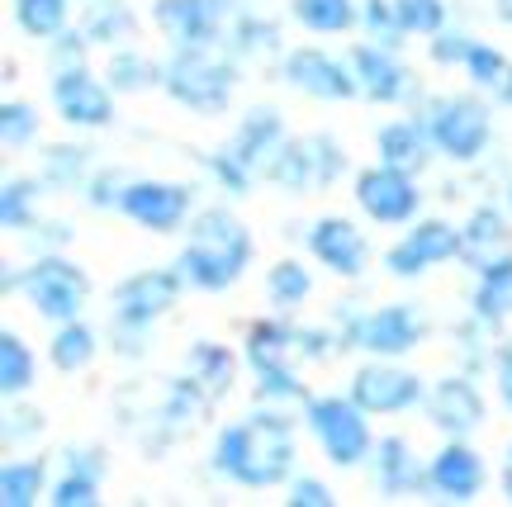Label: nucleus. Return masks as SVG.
Returning a JSON list of instances; mask_svg holds the SVG:
<instances>
[{
	"instance_id": "nucleus-1",
	"label": "nucleus",
	"mask_w": 512,
	"mask_h": 507,
	"mask_svg": "<svg viewBox=\"0 0 512 507\" xmlns=\"http://www.w3.org/2000/svg\"><path fill=\"white\" fill-rule=\"evenodd\" d=\"M214 474H223L238 489H275L285 484L299 460L294 422L280 408H256L242 422H228L214 441Z\"/></svg>"
},
{
	"instance_id": "nucleus-2",
	"label": "nucleus",
	"mask_w": 512,
	"mask_h": 507,
	"mask_svg": "<svg viewBox=\"0 0 512 507\" xmlns=\"http://www.w3.org/2000/svg\"><path fill=\"white\" fill-rule=\"evenodd\" d=\"M252 252H256V242H252V233L242 228V218L214 204V209H200V214L190 218L176 266H181L190 290L223 294L247 275Z\"/></svg>"
},
{
	"instance_id": "nucleus-3",
	"label": "nucleus",
	"mask_w": 512,
	"mask_h": 507,
	"mask_svg": "<svg viewBox=\"0 0 512 507\" xmlns=\"http://www.w3.org/2000/svg\"><path fill=\"white\" fill-rule=\"evenodd\" d=\"M162 91L195 114H223L238 91V53L219 43L171 48L162 62Z\"/></svg>"
},
{
	"instance_id": "nucleus-4",
	"label": "nucleus",
	"mask_w": 512,
	"mask_h": 507,
	"mask_svg": "<svg viewBox=\"0 0 512 507\" xmlns=\"http://www.w3.org/2000/svg\"><path fill=\"white\" fill-rule=\"evenodd\" d=\"M337 342L342 351H366V356H389V361H399L408 351H418L427 342V313L422 304H384V308H370V313H356L351 304H342L337 313Z\"/></svg>"
},
{
	"instance_id": "nucleus-5",
	"label": "nucleus",
	"mask_w": 512,
	"mask_h": 507,
	"mask_svg": "<svg viewBox=\"0 0 512 507\" xmlns=\"http://www.w3.org/2000/svg\"><path fill=\"white\" fill-rule=\"evenodd\" d=\"M294 327L285 318H261L247 327V365L256 375V399L261 403H309V389L294 370Z\"/></svg>"
},
{
	"instance_id": "nucleus-6",
	"label": "nucleus",
	"mask_w": 512,
	"mask_h": 507,
	"mask_svg": "<svg viewBox=\"0 0 512 507\" xmlns=\"http://www.w3.org/2000/svg\"><path fill=\"white\" fill-rule=\"evenodd\" d=\"M422 124L446 162H479L494 143V114L479 95H437L422 105Z\"/></svg>"
},
{
	"instance_id": "nucleus-7",
	"label": "nucleus",
	"mask_w": 512,
	"mask_h": 507,
	"mask_svg": "<svg viewBox=\"0 0 512 507\" xmlns=\"http://www.w3.org/2000/svg\"><path fill=\"white\" fill-rule=\"evenodd\" d=\"M271 185H280L285 195H318L347 176V152L328 133H309V138H285L266 171Z\"/></svg>"
},
{
	"instance_id": "nucleus-8",
	"label": "nucleus",
	"mask_w": 512,
	"mask_h": 507,
	"mask_svg": "<svg viewBox=\"0 0 512 507\" xmlns=\"http://www.w3.org/2000/svg\"><path fill=\"white\" fill-rule=\"evenodd\" d=\"M366 417L370 413L351 394H318V399L304 403V422H309L313 441L337 470H351V465L370 460V451H375Z\"/></svg>"
},
{
	"instance_id": "nucleus-9",
	"label": "nucleus",
	"mask_w": 512,
	"mask_h": 507,
	"mask_svg": "<svg viewBox=\"0 0 512 507\" xmlns=\"http://www.w3.org/2000/svg\"><path fill=\"white\" fill-rule=\"evenodd\" d=\"M19 290L38 318L67 323V318H81V308L91 299V275L62 252H38V261H29V271L19 280Z\"/></svg>"
},
{
	"instance_id": "nucleus-10",
	"label": "nucleus",
	"mask_w": 512,
	"mask_h": 507,
	"mask_svg": "<svg viewBox=\"0 0 512 507\" xmlns=\"http://www.w3.org/2000/svg\"><path fill=\"white\" fill-rule=\"evenodd\" d=\"M347 394L361 403L370 417H394V413H408V408H422L427 384H422L408 365L389 361V356H370V361L351 375Z\"/></svg>"
},
{
	"instance_id": "nucleus-11",
	"label": "nucleus",
	"mask_w": 512,
	"mask_h": 507,
	"mask_svg": "<svg viewBox=\"0 0 512 507\" xmlns=\"http://www.w3.org/2000/svg\"><path fill=\"white\" fill-rule=\"evenodd\" d=\"M456 256H465V237H460L456 223H446V218H418V223L384 252V271L394 275V280H418V275H427L432 266L456 261Z\"/></svg>"
},
{
	"instance_id": "nucleus-12",
	"label": "nucleus",
	"mask_w": 512,
	"mask_h": 507,
	"mask_svg": "<svg viewBox=\"0 0 512 507\" xmlns=\"http://www.w3.org/2000/svg\"><path fill=\"white\" fill-rule=\"evenodd\" d=\"M190 209H195V190L176 181H128L124 200H119V214L128 223H138L147 233H181L190 223Z\"/></svg>"
},
{
	"instance_id": "nucleus-13",
	"label": "nucleus",
	"mask_w": 512,
	"mask_h": 507,
	"mask_svg": "<svg viewBox=\"0 0 512 507\" xmlns=\"http://www.w3.org/2000/svg\"><path fill=\"white\" fill-rule=\"evenodd\" d=\"M356 209H361L370 223H389V228L413 223L422 209L418 176L394 171V166H384V162L366 166V171L356 176Z\"/></svg>"
},
{
	"instance_id": "nucleus-14",
	"label": "nucleus",
	"mask_w": 512,
	"mask_h": 507,
	"mask_svg": "<svg viewBox=\"0 0 512 507\" xmlns=\"http://www.w3.org/2000/svg\"><path fill=\"white\" fill-rule=\"evenodd\" d=\"M280 76H285V86H294V91L309 95V100H332V105H342V100H356V95H361L351 62L323 53V48H294V53H285Z\"/></svg>"
},
{
	"instance_id": "nucleus-15",
	"label": "nucleus",
	"mask_w": 512,
	"mask_h": 507,
	"mask_svg": "<svg viewBox=\"0 0 512 507\" xmlns=\"http://www.w3.org/2000/svg\"><path fill=\"white\" fill-rule=\"evenodd\" d=\"M185 290L181 266H152V271H133L114 285V318L128 323H157L166 318Z\"/></svg>"
},
{
	"instance_id": "nucleus-16",
	"label": "nucleus",
	"mask_w": 512,
	"mask_h": 507,
	"mask_svg": "<svg viewBox=\"0 0 512 507\" xmlns=\"http://www.w3.org/2000/svg\"><path fill=\"white\" fill-rule=\"evenodd\" d=\"M228 0H157L152 5V24L171 38V48H195V43H223L228 19Z\"/></svg>"
},
{
	"instance_id": "nucleus-17",
	"label": "nucleus",
	"mask_w": 512,
	"mask_h": 507,
	"mask_svg": "<svg viewBox=\"0 0 512 507\" xmlns=\"http://www.w3.org/2000/svg\"><path fill=\"white\" fill-rule=\"evenodd\" d=\"M351 72H356V86H361V100L370 105H403L418 95V76L399 62L394 48H380V43H356L347 53Z\"/></svg>"
},
{
	"instance_id": "nucleus-18",
	"label": "nucleus",
	"mask_w": 512,
	"mask_h": 507,
	"mask_svg": "<svg viewBox=\"0 0 512 507\" xmlns=\"http://www.w3.org/2000/svg\"><path fill=\"white\" fill-rule=\"evenodd\" d=\"M422 408H427V417H432V427H437L441 436H470L489 422V403L479 394V384L470 380V370H465V375H441V380L427 389Z\"/></svg>"
},
{
	"instance_id": "nucleus-19",
	"label": "nucleus",
	"mask_w": 512,
	"mask_h": 507,
	"mask_svg": "<svg viewBox=\"0 0 512 507\" xmlns=\"http://www.w3.org/2000/svg\"><path fill=\"white\" fill-rule=\"evenodd\" d=\"M427 484H432V498H446V503H470V498H479L484 484H489L484 455H479L465 436H446V446L427 460Z\"/></svg>"
},
{
	"instance_id": "nucleus-20",
	"label": "nucleus",
	"mask_w": 512,
	"mask_h": 507,
	"mask_svg": "<svg viewBox=\"0 0 512 507\" xmlns=\"http://www.w3.org/2000/svg\"><path fill=\"white\" fill-rule=\"evenodd\" d=\"M53 109L67 128H110L114 124V86L81 72L53 76Z\"/></svg>"
},
{
	"instance_id": "nucleus-21",
	"label": "nucleus",
	"mask_w": 512,
	"mask_h": 507,
	"mask_svg": "<svg viewBox=\"0 0 512 507\" xmlns=\"http://www.w3.org/2000/svg\"><path fill=\"white\" fill-rule=\"evenodd\" d=\"M309 252L318 266H328L332 275H342V280H356V275L370 266V242L366 233L342 214H328L318 218L309 228Z\"/></svg>"
},
{
	"instance_id": "nucleus-22",
	"label": "nucleus",
	"mask_w": 512,
	"mask_h": 507,
	"mask_svg": "<svg viewBox=\"0 0 512 507\" xmlns=\"http://www.w3.org/2000/svg\"><path fill=\"white\" fill-rule=\"evenodd\" d=\"M370 484L384 498H413V493H432L427 484V465H422L413 446L403 436H375V451H370Z\"/></svg>"
},
{
	"instance_id": "nucleus-23",
	"label": "nucleus",
	"mask_w": 512,
	"mask_h": 507,
	"mask_svg": "<svg viewBox=\"0 0 512 507\" xmlns=\"http://www.w3.org/2000/svg\"><path fill=\"white\" fill-rule=\"evenodd\" d=\"M375 152H380L384 166L408 171V176H422V171L432 166L437 143H432V133H427V124H422V114H418V119H394V124H384L380 138H375Z\"/></svg>"
},
{
	"instance_id": "nucleus-24",
	"label": "nucleus",
	"mask_w": 512,
	"mask_h": 507,
	"mask_svg": "<svg viewBox=\"0 0 512 507\" xmlns=\"http://www.w3.org/2000/svg\"><path fill=\"white\" fill-rule=\"evenodd\" d=\"M285 138H290V133H285L280 109L261 105V109H247V114H242V124L233 128L228 147H233L242 162H247L256 176H261V171H266V162H271L275 152H280V143H285Z\"/></svg>"
},
{
	"instance_id": "nucleus-25",
	"label": "nucleus",
	"mask_w": 512,
	"mask_h": 507,
	"mask_svg": "<svg viewBox=\"0 0 512 507\" xmlns=\"http://www.w3.org/2000/svg\"><path fill=\"white\" fill-rule=\"evenodd\" d=\"M475 294H470V313L484 318L489 327H498L503 318H512V252H498L489 261L475 266Z\"/></svg>"
},
{
	"instance_id": "nucleus-26",
	"label": "nucleus",
	"mask_w": 512,
	"mask_h": 507,
	"mask_svg": "<svg viewBox=\"0 0 512 507\" xmlns=\"http://www.w3.org/2000/svg\"><path fill=\"white\" fill-rule=\"evenodd\" d=\"M138 29V15L128 10L124 0H91L86 15H81V34L91 38V48H124Z\"/></svg>"
},
{
	"instance_id": "nucleus-27",
	"label": "nucleus",
	"mask_w": 512,
	"mask_h": 507,
	"mask_svg": "<svg viewBox=\"0 0 512 507\" xmlns=\"http://www.w3.org/2000/svg\"><path fill=\"white\" fill-rule=\"evenodd\" d=\"M460 237H465V261L479 266V261H489V256H498L508 247V214L498 204H479V209H470Z\"/></svg>"
},
{
	"instance_id": "nucleus-28",
	"label": "nucleus",
	"mask_w": 512,
	"mask_h": 507,
	"mask_svg": "<svg viewBox=\"0 0 512 507\" xmlns=\"http://www.w3.org/2000/svg\"><path fill=\"white\" fill-rule=\"evenodd\" d=\"M290 19L309 34H351L361 24L356 0H290Z\"/></svg>"
},
{
	"instance_id": "nucleus-29",
	"label": "nucleus",
	"mask_w": 512,
	"mask_h": 507,
	"mask_svg": "<svg viewBox=\"0 0 512 507\" xmlns=\"http://www.w3.org/2000/svg\"><path fill=\"white\" fill-rule=\"evenodd\" d=\"M105 81L114 86V95H138L147 86H162V62H152L138 48H114L105 62Z\"/></svg>"
},
{
	"instance_id": "nucleus-30",
	"label": "nucleus",
	"mask_w": 512,
	"mask_h": 507,
	"mask_svg": "<svg viewBox=\"0 0 512 507\" xmlns=\"http://www.w3.org/2000/svg\"><path fill=\"white\" fill-rule=\"evenodd\" d=\"M95 351H100V342H95L91 327L81 323V318H67V323H57L53 342H48V361L62 375H76V370H86L95 361Z\"/></svg>"
},
{
	"instance_id": "nucleus-31",
	"label": "nucleus",
	"mask_w": 512,
	"mask_h": 507,
	"mask_svg": "<svg viewBox=\"0 0 512 507\" xmlns=\"http://www.w3.org/2000/svg\"><path fill=\"white\" fill-rule=\"evenodd\" d=\"M48 489V460H5V470H0V503L5 507H29L43 498Z\"/></svg>"
},
{
	"instance_id": "nucleus-32",
	"label": "nucleus",
	"mask_w": 512,
	"mask_h": 507,
	"mask_svg": "<svg viewBox=\"0 0 512 507\" xmlns=\"http://www.w3.org/2000/svg\"><path fill=\"white\" fill-rule=\"evenodd\" d=\"M190 375H195L214 399H223V394L233 389V380H238V356L219 342H195L190 346Z\"/></svg>"
},
{
	"instance_id": "nucleus-33",
	"label": "nucleus",
	"mask_w": 512,
	"mask_h": 507,
	"mask_svg": "<svg viewBox=\"0 0 512 507\" xmlns=\"http://www.w3.org/2000/svg\"><path fill=\"white\" fill-rule=\"evenodd\" d=\"M38 190H43V176L29 181V176H10L5 181V195H0V223L10 233H34L38 228Z\"/></svg>"
},
{
	"instance_id": "nucleus-34",
	"label": "nucleus",
	"mask_w": 512,
	"mask_h": 507,
	"mask_svg": "<svg viewBox=\"0 0 512 507\" xmlns=\"http://www.w3.org/2000/svg\"><path fill=\"white\" fill-rule=\"evenodd\" d=\"M91 181V152L76 143H57L43 152V185L53 190H86Z\"/></svg>"
},
{
	"instance_id": "nucleus-35",
	"label": "nucleus",
	"mask_w": 512,
	"mask_h": 507,
	"mask_svg": "<svg viewBox=\"0 0 512 507\" xmlns=\"http://www.w3.org/2000/svg\"><path fill=\"white\" fill-rule=\"evenodd\" d=\"M38 380V361L34 351L24 346L19 332H5L0 337V389H5V399H19V394H29Z\"/></svg>"
},
{
	"instance_id": "nucleus-36",
	"label": "nucleus",
	"mask_w": 512,
	"mask_h": 507,
	"mask_svg": "<svg viewBox=\"0 0 512 507\" xmlns=\"http://www.w3.org/2000/svg\"><path fill=\"white\" fill-rule=\"evenodd\" d=\"M223 43H228L238 57L275 53V48H280V29H275L266 15H256V10H238V15L228 19V34H223Z\"/></svg>"
},
{
	"instance_id": "nucleus-37",
	"label": "nucleus",
	"mask_w": 512,
	"mask_h": 507,
	"mask_svg": "<svg viewBox=\"0 0 512 507\" xmlns=\"http://www.w3.org/2000/svg\"><path fill=\"white\" fill-rule=\"evenodd\" d=\"M309 294H313V271L304 266V261L285 256V261H275L271 271H266V299H271L280 313L299 308L304 299H309Z\"/></svg>"
},
{
	"instance_id": "nucleus-38",
	"label": "nucleus",
	"mask_w": 512,
	"mask_h": 507,
	"mask_svg": "<svg viewBox=\"0 0 512 507\" xmlns=\"http://www.w3.org/2000/svg\"><path fill=\"white\" fill-rule=\"evenodd\" d=\"M361 29H366L370 43L394 48V53H399L403 38H408V29H403L399 5H394V0H361Z\"/></svg>"
},
{
	"instance_id": "nucleus-39",
	"label": "nucleus",
	"mask_w": 512,
	"mask_h": 507,
	"mask_svg": "<svg viewBox=\"0 0 512 507\" xmlns=\"http://www.w3.org/2000/svg\"><path fill=\"white\" fill-rule=\"evenodd\" d=\"M67 0H15V24L29 38H53L67 29Z\"/></svg>"
},
{
	"instance_id": "nucleus-40",
	"label": "nucleus",
	"mask_w": 512,
	"mask_h": 507,
	"mask_svg": "<svg viewBox=\"0 0 512 507\" xmlns=\"http://www.w3.org/2000/svg\"><path fill=\"white\" fill-rule=\"evenodd\" d=\"M512 62L503 53H498L494 43H470V53H465V76H470V86L475 91H498L503 81H508Z\"/></svg>"
},
{
	"instance_id": "nucleus-41",
	"label": "nucleus",
	"mask_w": 512,
	"mask_h": 507,
	"mask_svg": "<svg viewBox=\"0 0 512 507\" xmlns=\"http://www.w3.org/2000/svg\"><path fill=\"white\" fill-rule=\"evenodd\" d=\"M204 171L214 176V185H219L223 195H247V190H252V181H256V171L242 162L233 147H219V152H209V157H204Z\"/></svg>"
},
{
	"instance_id": "nucleus-42",
	"label": "nucleus",
	"mask_w": 512,
	"mask_h": 507,
	"mask_svg": "<svg viewBox=\"0 0 512 507\" xmlns=\"http://www.w3.org/2000/svg\"><path fill=\"white\" fill-rule=\"evenodd\" d=\"M48 503L53 507H95L100 503V474L67 465L62 479L53 484V493H48Z\"/></svg>"
},
{
	"instance_id": "nucleus-43",
	"label": "nucleus",
	"mask_w": 512,
	"mask_h": 507,
	"mask_svg": "<svg viewBox=\"0 0 512 507\" xmlns=\"http://www.w3.org/2000/svg\"><path fill=\"white\" fill-rule=\"evenodd\" d=\"M0 138H5V147L38 143V109L29 100H5L0 105Z\"/></svg>"
},
{
	"instance_id": "nucleus-44",
	"label": "nucleus",
	"mask_w": 512,
	"mask_h": 507,
	"mask_svg": "<svg viewBox=\"0 0 512 507\" xmlns=\"http://www.w3.org/2000/svg\"><path fill=\"white\" fill-rule=\"evenodd\" d=\"M86 53H91V38L81 29H62V34L48 38V72L62 76V72H81L86 67Z\"/></svg>"
},
{
	"instance_id": "nucleus-45",
	"label": "nucleus",
	"mask_w": 512,
	"mask_h": 507,
	"mask_svg": "<svg viewBox=\"0 0 512 507\" xmlns=\"http://www.w3.org/2000/svg\"><path fill=\"white\" fill-rule=\"evenodd\" d=\"M399 5V19H403V29L408 34H418V38H432L446 29V0H394Z\"/></svg>"
},
{
	"instance_id": "nucleus-46",
	"label": "nucleus",
	"mask_w": 512,
	"mask_h": 507,
	"mask_svg": "<svg viewBox=\"0 0 512 507\" xmlns=\"http://www.w3.org/2000/svg\"><path fill=\"white\" fill-rule=\"evenodd\" d=\"M110 346H114V356H124V361H143L147 346H152V323H128V318H114L110 323Z\"/></svg>"
},
{
	"instance_id": "nucleus-47",
	"label": "nucleus",
	"mask_w": 512,
	"mask_h": 507,
	"mask_svg": "<svg viewBox=\"0 0 512 507\" xmlns=\"http://www.w3.org/2000/svg\"><path fill=\"white\" fill-rule=\"evenodd\" d=\"M470 43L475 38L470 34H460V29H441V34H432V62L437 67H465V53H470Z\"/></svg>"
},
{
	"instance_id": "nucleus-48",
	"label": "nucleus",
	"mask_w": 512,
	"mask_h": 507,
	"mask_svg": "<svg viewBox=\"0 0 512 507\" xmlns=\"http://www.w3.org/2000/svg\"><path fill=\"white\" fill-rule=\"evenodd\" d=\"M290 507H332L337 503V493L323 484V479H313V474H294L290 479Z\"/></svg>"
},
{
	"instance_id": "nucleus-49",
	"label": "nucleus",
	"mask_w": 512,
	"mask_h": 507,
	"mask_svg": "<svg viewBox=\"0 0 512 507\" xmlns=\"http://www.w3.org/2000/svg\"><path fill=\"white\" fill-rule=\"evenodd\" d=\"M124 185L128 181H119V171H95L91 181H86V204H91V209H119Z\"/></svg>"
},
{
	"instance_id": "nucleus-50",
	"label": "nucleus",
	"mask_w": 512,
	"mask_h": 507,
	"mask_svg": "<svg viewBox=\"0 0 512 507\" xmlns=\"http://www.w3.org/2000/svg\"><path fill=\"white\" fill-rule=\"evenodd\" d=\"M38 432H43V413L38 408H10L5 413V441L10 446H19L24 436H38Z\"/></svg>"
},
{
	"instance_id": "nucleus-51",
	"label": "nucleus",
	"mask_w": 512,
	"mask_h": 507,
	"mask_svg": "<svg viewBox=\"0 0 512 507\" xmlns=\"http://www.w3.org/2000/svg\"><path fill=\"white\" fill-rule=\"evenodd\" d=\"M494 380H498V399H503V408L512 413V346L508 342L494 351Z\"/></svg>"
},
{
	"instance_id": "nucleus-52",
	"label": "nucleus",
	"mask_w": 512,
	"mask_h": 507,
	"mask_svg": "<svg viewBox=\"0 0 512 507\" xmlns=\"http://www.w3.org/2000/svg\"><path fill=\"white\" fill-rule=\"evenodd\" d=\"M43 247V252H57L62 242H72V223H38L34 233H29Z\"/></svg>"
},
{
	"instance_id": "nucleus-53",
	"label": "nucleus",
	"mask_w": 512,
	"mask_h": 507,
	"mask_svg": "<svg viewBox=\"0 0 512 507\" xmlns=\"http://www.w3.org/2000/svg\"><path fill=\"white\" fill-rule=\"evenodd\" d=\"M503 498L512 503V446H508V455H503Z\"/></svg>"
},
{
	"instance_id": "nucleus-54",
	"label": "nucleus",
	"mask_w": 512,
	"mask_h": 507,
	"mask_svg": "<svg viewBox=\"0 0 512 507\" xmlns=\"http://www.w3.org/2000/svg\"><path fill=\"white\" fill-rule=\"evenodd\" d=\"M494 15H498V19H503V24H508V29H512V0H494Z\"/></svg>"
},
{
	"instance_id": "nucleus-55",
	"label": "nucleus",
	"mask_w": 512,
	"mask_h": 507,
	"mask_svg": "<svg viewBox=\"0 0 512 507\" xmlns=\"http://www.w3.org/2000/svg\"><path fill=\"white\" fill-rule=\"evenodd\" d=\"M498 100H503V105H512V72H508V81H503V86H498Z\"/></svg>"
},
{
	"instance_id": "nucleus-56",
	"label": "nucleus",
	"mask_w": 512,
	"mask_h": 507,
	"mask_svg": "<svg viewBox=\"0 0 512 507\" xmlns=\"http://www.w3.org/2000/svg\"><path fill=\"white\" fill-rule=\"evenodd\" d=\"M508 209H512V185H508Z\"/></svg>"
}]
</instances>
